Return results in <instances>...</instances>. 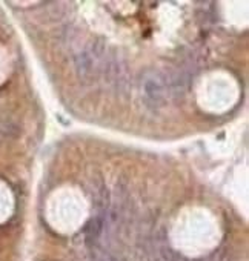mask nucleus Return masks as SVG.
<instances>
[{
  "label": "nucleus",
  "instance_id": "f257e3e1",
  "mask_svg": "<svg viewBox=\"0 0 249 261\" xmlns=\"http://www.w3.org/2000/svg\"><path fill=\"white\" fill-rule=\"evenodd\" d=\"M0 133L8 137H16V136H19V127L13 121H4L0 124Z\"/></svg>",
  "mask_w": 249,
  "mask_h": 261
}]
</instances>
